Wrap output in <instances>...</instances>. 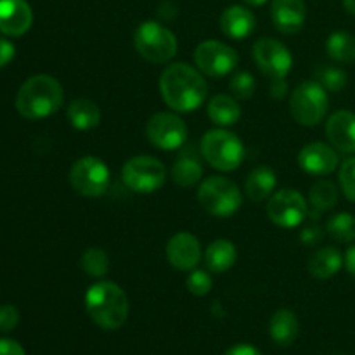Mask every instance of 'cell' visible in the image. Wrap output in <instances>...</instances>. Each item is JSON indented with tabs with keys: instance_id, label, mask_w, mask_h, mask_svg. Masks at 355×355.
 Here are the masks:
<instances>
[{
	"instance_id": "30",
	"label": "cell",
	"mask_w": 355,
	"mask_h": 355,
	"mask_svg": "<svg viewBox=\"0 0 355 355\" xmlns=\"http://www.w3.org/2000/svg\"><path fill=\"white\" fill-rule=\"evenodd\" d=\"M80 266L90 277H104L110 270V257L103 248L90 246L82 253Z\"/></svg>"
},
{
	"instance_id": "22",
	"label": "cell",
	"mask_w": 355,
	"mask_h": 355,
	"mask_svg": "<svg viewBox=\"0 0 355 355\" xmlns=\"http://www.w3.org/2000/svg\"><path fill=\"white\" fill-rule=\"evenodd\" d=\"M343 255L335 246L319 248L309 260V272L318 279H329L336 276L343 267Z\"/></svg>"
},
{
	"instance_id": "26",
	"label": "cell",
	"mask_w": 355,
	"mask_h": 355,
	"mask_svg": "<svg viewBox=\"0 0 355 355\" xmlns=\"http://www.w3.org/2000/svg\"><path fill=\"white\" fill-rule=\"evenodd\" d=\"M68 120L76 130H92L101 121V110L94 101L75 99L68 106Z\"/></svg>"
},
{
	"instance_id": "32",
	"label": "cell",
	"mask_w": 355,
	"mask_h": 355,
	"mask_svg": "<svg viewBox=\"0 0 355 355\" xmlns=\"http://www.w3.org/2000/svg\"><path fill=\"white\" fill-rule=\"evenodd\" d=\"M257 89V82L253 78L252 73L248 71H238L231 76L229 82V90L236 99H250L253 97Z\"/></svg>"
},
{
	"instance_id": "19",
	"label": "cell",
	"mask_w": 355,
	"mask_h": 355,
	"mask_svg": "<svg viewBox=\"0 0 355 355\" xmlns=\"http://www.w3.org/2000/svg\"><path fill=\"white\" fill-rule=\"evenodd\" d=\"M255 14L245 6H231L222 12L220 30L232 40H245L255 31Z\"/></svg>"
},
{
	"instance_id": "39",
	"label": "cell",
	"mask_w": 355,
	"mask_h": 355,
	"mask_svg": "<svg viewBox=\"0 0 355 355\" xmlns=\"http://www.w3.org/2000/svg\"><path fill=\"white\" fill-rule=\"evenodd\" d=\"M269 92H270V97H274V99H283V97H286V94H288L286 80L284 78L272 80Z\"/></svg>"
},
{
	"instance_id": "14",
	"label": "cell",
	"mask_w": 355,
	"mask_h": 355,
	"mask_svg": "<svg viewBox=\"0 0 355 355\" xmlns=\"http://www.w3.org/2000/svg\"><path fill=\"white\" fill-rule=\"evenodd\" d=\"M166 259L177 270L191 272L201 260V245L191 232H177L166 243Z\"/></svg>"
},
{
	"instance_id": "16",
	"label": "cell",
	"mask_w": 355,
	"mask_h": 355,
	"mask_svg": "<svg viewBox=\"0 0 355 355\" xmlns=\"http://www.w3.org/2000/svg\"><path fill=\"white\" fill-rule=\"evenodd\" d=\"M33 24V10L26 0H0V33L21 37Z\"/></svg>"
},
{
	"instance_id": "5",
	"label": "cell",
	"mask_w": 355,
	"mask_h": 355,
	"mask_svg": "<svg viewBox=\"0 0 355 355\" xmlns=\"http://www.w3.org/2000/svg\"><path fill=\"white\" fill-rule=\"evenodd\" d=\"M134 45L139 55L153 64H165L175 58L179 42L172 30L158 21H144L134 35Z\"/></svg>"
},
{
	"instance_id": "21",
	"label": "cell",
	"mask_w": 355,
	"mask_h": 355,
	"mask_svg": "<svg viewBox=\"0 0 355 355\" xmlns=\"http://www.w3.org/2000/svg\"><path fill=\"white\" fill-rule=\"evenodd\" d=\"M207 113L208 118L218 127H231V125L238 123L241 118V107L234 96L218 94L208 101Z\"/></svg>"
},
{
	"instance_id": "2",
	"label": "cell",
	"mask_w": 355,
	"mask_h": 355,
	"mask_svg": "<svg viewBox=\"0 0 355 355\" xmlns=\"http://www.w3.org/2000/svg\"><path fill=\"white\" fill-rule=\"evenodd\" d=\"M64 103V90L59 80L51 75H35L21 85L16 96V110L26 120H42Z\"/></svg>"
},
{
	"instance_id": "36",
	"label": "cell",
	"mask_w": 355,
	"mask_h": 355,
	"mask_svg": "<svg viewBox=\"0 0 355 355\" xmlns=\"http://www.w3.org/2000/svg\"><path fill=\"white\" fill-rule=\"evenodd\" d=\"M322 239V231L319 225H309V227H304L300 232V241L307 246L318 245Z\"/></svg>"
},
{
	"instance_id": "34",
	"label": "cell",
	"mask_w": 355,
	"mask_h": 355,
	"mask_svg": "<svg viewBox=\"0 0 355 355\" xmlns=\"http://www.w3.org/2000/svg\"><path fill=\"white\" fill-rule=\"evenodd\" d=\"M338 180L343 194L355 203V158H349L342 163Z\"/></svg>"
},
{
	"instance_id": "7",
	"label": "cell",
	"mask_w": 355,
	"mask_h": 355,
	"mask_svg": "<svg viewBox=\"0 0 355 355\" xmlns=\"http://www.w3.org/2000/svg\"><path fill=\"white\" fill-rule=\"evenodd\" d=\"M329 110L328 92L315 80L304 82L290 97V113L298 125L315 127L324 120Z\"/></svg>"
},
{
	"instance_id": "43",
	"label": "cell",
	"mask_w": 355,
	"mask_h": 355,
	"mask_svg": "<svg viewBox=\"0 0 355 355\" xmlns=\"http://www.w3.org/2000/svg\"><path fill=\"white\" fill-rule=\"evenodd\" d=\"M246 3H248V6H253V7H260V6H263V3H267L269 2V0H245Z\"/></svg>"
},
{
	"instance_id": "41",
	"label": "cell",
	"mask_w": 355,
	"mask_h": 355,
	"mask_svg": "<svg viewBox=\"0 0 355 355\" xmlns=\"http://www.w3.org/2000/svg\"><path fill=\"white\" fill-rule=\"evenodd\" d=\"M345 267L350 274L355 277V245L350 246L345 253Z\"/></svg>"
},
{
	"instance_id": "40",
	"label": "cell",
	"mask_w": 355,
	"mask_h": 355,
	"mask_svg": "<svg viewBox=\"0 0 355 355\" xmlns=\"http://www.w3.org/2000/svg\"><path fill=\"white\" fill-rule=\"evenodd\" d=\"M225 355H262V354H260V350L257 349V347L243 343V345H236L232 347V349H229L227 352H225Z\"/></svg>"
},
{
	"instance_id": "15",
	"label": "cell",
	"mask_w": 355,
	"mask_h": 355,
	"mask_svg": "<svg viewBox=\"0 0 355 355\" xmlns=\"http://www.w3.org/2000/svg\"><path fill=\"white\" fill-rule=\"evenodd\" d=\"M338 153L324 142H311L298 153V165L311 175L324 177L338 168Z\"/></svg>"
},
{
	"instance_id": "33",
	"label": "cell",
	"mask_w": 355,
	"mask_h": 355,
	"mask_svg": "<svg viewBox=\"0 0 355 355\" xmlns=\"http://www.w3.org/2000/svg\"><path fill=\"white\" fill-rule=\"evenodd\" d=\"M186 286L189 290V293L196 295V297H205L211 291L214 286V279H211L210 274L207 270H191L189 276L186 279Z\"/></svg>"
},
{
	"instance_id": "38",
	"label": "cell",
	"mask_w": 355,
	"mask_h": 355,
	"mask_svg": "<svg viewBox=\"0 0 355 355\" xmlns=\"http://www.w3.org/2000/svg\"><path fill=\"white\" fill-rule=\"evenodd\" d=\"M0 355H26L23 347L10 338H0Z\"/></svg>"
},
{
	"instance_id": "31",
	"label": "cell",
	"mask_w": 355,
	"mask_h": 355,
	"mask_svg": "<svg viewBox=\"0 0 355 355\" xmlns=\"http://www.w3.org/2000/svg\"><path fill=\"white\" fill-rule=\"evenodd\" d=\"M314 78L326 92H340L347 85V73L335 66H319L314 73Z\"/></svg>"
},
{
	"instance_id": "42",
	"label": "cell",
	"mask_w": 355,
	"mask_h": 355,
	"mask_svg": "<svg viewBox=\"0 0 355 355\" xmlns=\"http://www.w3.org/2000/svg\"><path fill=\"white\" fill-rule=\"evenodd\" d=\"M343 7L347 9V12L355 16V0H343Z\"/></svg>"
},
{
	"instance_id": "17",
	"label": "cell",
	"mask_w": 355,
	"mask_h": 355,
	"mask_svg": "<svg viewBox=\"0 0 355 355\" xmlns=\"http://www.w3.org/2000/svg\"><path fill=\"white\" fill-rule=\"evenodd\" d=\"M272 23L281 33L297 35L305 26L307 6L304 0H272L270 6Z\"/></svg>"
},
{
	"instance_id": "12",
	"label": "cell",
	"mask_w": 355,
	"mask_h": 355,
	"mask_svg": "<svg viewBox=\"0 0 355 355\" xmlns=\"http://www.w3.org/2000/svg\"><path fill=\"white\" fill-rule=\"evenodd\" d=\"M253 59L260 71L270 80L286 78L293 66V55L283 42L276 38H260L253 45Z\"/></svg>"
},
{
	"instance_id": "35",
	"label": "cell",
	"mask_w": 355,
	"mask_h": 355,
	"mask_svg": "<svg viewBox=\"0 0 355 355\" xmlns=\"http://www.w3.org/2000/svg\"><path fill=\"white\" fill-rule=\"evenodd\" d=\"M19 324V311L14 305H0V333H10Z\"/></svg>"
},
{
	"instance_id": "13",
	"label": "cell",
	"mask_w": 355,
	"mask_h": 355,
	"mask_svg": "<svg viewBox=\"0 0 355 355\" xmlns=\"http://www.w3.org/2000/svg\"><path fill=\"white\" fill-rule=\"evenodd\" d=\"M309 214V205L297 189H281L267 205V217L283 229L298 227Z\"/></svg>"
},
{
	"instance_id": "23",
	"label": "cell",
	"mask_w": 355,
	"mask_h": 355,
	"mask_svg": "<svg viewBox=\"0 0 355 355\" xmlns=\"http://www.w3.org/2000/svg\"><path fill=\"white\" fill-rule=\"evenodd\" d=\"M270 338L274 343L281 347H288L298 338L300 333V322L295 312L288 311V309H281L272 315L269 324Z\"/></svg>"
},
{
	"instance_id": "37",
	"label": "cell",
	"mask_w": 355,
	"mask_h": 355,
	"mask_svg": "<svg viewBox=\"0 0 355 355\" xmlns=\"http://www.w3.org/2000/svg\"><path fill=\"white\" fill-rule=\"evenodd\" d=\"M14 54H16V49H14V45L10 44L9 40H6V38L0 37V68H3V66L9 64V62L14 59Z\"/></svg>"
},
{
	"instance_id": "4",
	"label": "cell",
	"mask_w": 355,
	"mask_h": 355,
	"mask_svg": "<svg viewBox=\"0 0 355 355\" xmlns=\"http://www.w3.org/2000/svg\"><path fill=\"white\" fill-rule=\"evenodd\" d=\"M200 151L207 163L220 172H232L239 168L246 158V149L241 139L222 127L208 130L203 135Z\"/></svg>"
},
{
	"instance_id": "24",
	"label": "cell",
	"mask_w": 355,
	"mask_h": 355,
	"mask_svg": "<svg viewBox=\"0 0 355 355\" xmlns=\"http://www.w3.org/2000/svg\"><path fill=\"white\" fill-rule=\"evenodd\" d=\"M277 179L276 173L269 166H257L250 172L248 179L245 182V193L253 203H262L263 200L272 196L274 187Z\"/></svg>"
},
{
	"instance_id": "29",
	"label": "cell",
	"mask_w": 355,
	"mask_h": 355,
	"mask_svg": "<svg viewBox=\"0 0 355 355\" xmlns=\"http://www.w3.org/2000/svg\"><path fill=\"white\" fill-rule=\"evenodd\" d=\"M326 232L338 243L355 241V217L352 214H336L326 222Z\"/></svg>"
},
{
	"instance_id": "1",
	"label": "cell",
	"mask_w": 355,
	"mask_h": 355,
	"mask_svg": "<svg viewBox=\"0 0 355 355\" xmlns=\"http://www.w3.org/2000/svg\"><path fill=\"white\" fill-rule=\"evenodd\" d=\"M159 92L168 107L177 113H191L203 106L208 85L203 75L187 62H173L159 76Z\"/></svg>"
},
{
	"instance_id": "25",
	"label": "cell",
	"mask_w": 355,
	"mask_h": 355,
	"mask_svg": "<svg viewBox=\"0 0 355 355\" xmlns=\"http://www.w3.org/2000/svg\"><path fill=\"white\" fill-rule=\"evenodd\" d=\"M236 257H238V252H236L234 243L229 239H215L205 252V263L210 272L222 274L234 266Z\"/></svg>"
},
{
	"instance_id": "28",
	"label": "cell",
	"mask_w": 355,
	"mask_h": 355,
	"mask_svg": "<svg viewBox=\"0 0 355 355\" xmlns=\"http://www.w3.org/2000/svg\"><path fill=\"white\" fill-rule=\"evenodd\" d=\"M309 201H311L312 210L318 211V214L331 210L338 203V189L331 180H319L311 187Z\"/></svg>"
},
{
	"instance_id": "3",
	"label": "cell",
	"mask_w": 355,
	"mask_h": 355,
	"mask_svg": "<svg viewBox=\"0 0 355 355\" xmlns=\"http://www.w3.org/2000/svg\"><path fill=\"white\" fill-rule=\"evenodd\" d=\"M85 309L94 322L106 331L120 329L128 318L127 293L113 281H99L85 293Z\"/></svg>"
},
{
	"instance_id": "9",
	"label": "cell",
	"mask_w": 355,
	"mask_h": 355,
	"mask_svg": "<svg viewBox=\"0 0 355 355\" xmlns=\"http://www.w3.org/2000/svg\"><path fill=\"white\" fill-rule=\"evenodd\" d=\"M111 182V172L106 163L96 156H83L69 170V184L78 194L87 198L103 196Z\"/></svg>"
},
{
	"instance_id": "10",
	"label": "cell",
	"mask_w": 355,
	"mask_h": 355,
	"mask_svg": "<svg viewBox=\"0 0 355 355\" xmlns=\"http://www.w3.org/2000/svg\"><path fill=\"white\" fill-rule=\"evenodd\" d=\"M194 62L203 75L220 78L234 71L239 58L231 45L218 40H205L194 51Z\"/></svg>"
},
{
	"instance_id": "11",
	"label": "cell",
	"mask_w": 355,
	"mask_h": 355,
	"mask_svg": "<svg viewBox=\"0 0 355 355\" xmlns=\"http://www.w3.org/2000/svg\"><path fill=\"white\" fill-rule=\"evenodd\" d=\"M146 135L153 146L163 151H173L186 144L187 125L175 113H156L146 125Z\"/></svg>"
},
{
	"instance_id": "8",
	"label": "cell",
	"mask_w": 355,
	"mask_h": 355,
	"mask_svg": "<svg viewBox=\"0 0 355 355\" xmlns=\"http://www.w3.org/2000/svg\"><path fill=\"white\" fill-rule=\"evenodd\" d=\"M121 179H123L125 186L134 193H156L165 184L166 168L155 156H134L121 168Z\"/></svg>"
},
{
	"instance_id": "20",
	"label": "cell",
	"mask_w": 355,
	"mask_h": 355,
	"mask_svg": "<svg viewBox=\"0 0 355 355\" xmlns=\"http://www.w3.org/2000/svg\"><path fill=\"white\" fill-rule=\"evenodd\" d=\"M194 148L182 149L172 166V179L180 187H193L203 179V165Z\"/></svg>"
},
{
	"instance_id": "6",
	"label": "cell",
	"mask_w": 355,
	"mask_h": 355,
	"mask_svg": "<svg viewBox=\"0 0 355 355\" xmlns=\"http://www.w3.org/2000/svg\"><path fill=\"white\" fill-rule=\"evenodd\" d=\"M198 201L214 217H231L241 208L243 194L227 177H208L198 189Z\"/></svg>"
},
{
	"instance_id": "18",
	"label": "cell",
	"mask_w": 355,
	"mask_h": 355,
	"mask_svg": "<svg viewBox=\"0 0 355 355\" xmlns=\"http://www.w3.org/2000/svg\"><path fill=\"white\" fill-rule=\"evenodd\" d=\"M326 137L338 151L355 153V113L347 110L335 111L326 121Z\"/></svg>"
},
{
	"instance_id": "27",
	"label": "cell",
	"mask_w": 355,
	"mask_h": 355,
	"mask_svg": "<svg viewBox=\"0 0 355 355\" xmlns=\"http://www.w3.org/2000/svg\"><path fill=\"white\" fill-rule=\"evenodd\" d=\"M326 52L333 61L352 64L355 62V37L349 31H335L326 40Z\"/></svg>"
}]
</instances>
